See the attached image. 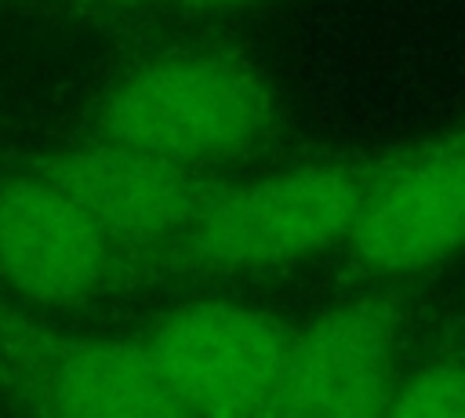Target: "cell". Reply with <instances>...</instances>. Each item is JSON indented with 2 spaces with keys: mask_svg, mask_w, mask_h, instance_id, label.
I'll return each mask as SVG.
<instances>
[{
  "mask_svg": "<svg viewBox=\"0 0 465 418\" xmlns=\"http://www.w3.org/2000/svg\"><path fill=\"white\" fill-rule=\"evenodd\" d=\"M396 149L298 160L222 182L163 254V276H272L345 247Z\"/></svg>",
  "mask_w": 465,
  "mask_h": 418,
  "instance_id": "6da1fadb",
  "label": "cell"
},
{
  "mask_svg": "<svg viewBox=\"0 0 465 418\" xmlns=\"http://www.w3.org/2000/svg\"><path fill=\"white\" fill-rule=\"evenodd\" d=\"M174 4H178V11H182L185 18L207 22V18L247 15V11H254V7H262V4H269V0H174Z\"/></svg>",
  "mask_w": 465,
  "mask_h": 418,
  "instance_id": "30bf717a",
  "label": "cell"
},
{
  "mask_svg": "<svg viewBox=\"0 0 465 418\" xmlns=\"http://www.w3.org/2000/svg\"><path fill=\"white\" fill-rule=\"evenodd\" d=\"M407 309L396 294L338 298L291 323L272 414L371 418L385 414L400 374Z\"/></svg>",
  "mask_w": 465,
  "mask_h": 418,
  "instance_id": "8992f818",
  "label": "cell"
},
{
  "mask_svg": "<svg viewBox=\"0 0 465 418\" xmlns=\"http://www.w3.org/2000/svg\"><path fill=\"white\" fill-rule=\"evenodd\" d=\"M149 280L40 167L0 174V284L36 305H84Z\"/></svg>",
  "mask_w": 465,
  "mask_h": 418,
  "instance_id": "5b68a950",
  "label": "cell"
},
{
  "mask_svg": "<svg viewBox=\"0 0 465 418\" xmlns=\"http://www.w3.org/2000/svg\"><path fill=\"white\" fill-rule=\"evenodd\" d=\"M91 127L127 149L218 171L269 149L287 113L258 58L232 47H171L127 65L102 91Z\"/></svg>",
  "mask_w": 465,
  "mask_h": 418,
  "instance_id": "7a4b0ae2",
  "label": "cell"
},
{
  "mask_svg": "<svg viewBox=\"0 0 465 418\" xmlns=\"http://www.w3.org/2000/svg\"><path fill=\"white\" fill-rule=\"evenodd\" d=\"M385 414L465 418V349L432 353L411 367H400Z\"/></svg>",
  "mask_w": 465,
  "mask_h": 418,
  "instance_id": "9c48e42d",
  "label": "cell"
},
{
  "mask_svg": "<svg viewBox=\"0 0 465 418\" xmlns=\"http://www.w3.org/2000/svg\"><path fill=\"white\" fill-rule=\"evenodd\" d=\"M0 396L33 414H178L142 338L69 334L0 309Z\"/></svg>",
  "mask_w": 465,
  "mask_h": 418,
  "instance_id": "277c9868",
  "label": "cell"
},
{
  "mask_svg": "<svg viewBox=\"0 0 465 418\" xmlns=\"http://www.w3.org/2000/svg\"><path fill=\"white\" fill-rule=\"evenodd\" d=\"M142 269L163 276V254L225 182L218 171L182 167L91 134L36 160Z\"/></svg>",
  "mask_w": 465,
  "mask_h": 418,
  "instance_id": "52a82bcc",
  "label": "cell"
},
{
  "mask_svg": "<svg viewBox=\"0 0 465 418\" xmlns=\"http://www.w3.org/2000/svg\"><path fill=\"white\" fill-rule=\"evenodd\" d=\"M178 414H272L291 323L269 309L200 298L142 338Z\"/></svg>",
  "mask_w": 465,
  "mask_h": 418,
  "instance_id": "3957f363",
  "label": "cell"
},
{
  "mask_svg": "<svg viewBox=\"0 0 465 418\" xmlns=\"http://www.w3.org/2000/svg\"><path fill=\"white\" fill-rule=\"evenodd\" d=\"M91 7H105V11H138V7H149L156 0H84Z\"/></svg>",
  "mask_w": 465,
  "mask_h": 418,
  "instance_id": "8fae6325",
  "label": "cell"
},
{
  "mask_svg": "<svg viewBox=\"0 0 465 418\" xmlns=\"http://www.w3.org/2000/svg\"><path fill=\"white\" fill-rule=\"evenodd\" d=\"M345 251L381 280L432 273L465 251V127L396 149Z\"/></svg>",
  "mask_w": 465,
  "mask_h": 418,
  "instance_id": "ba28073f",
  "label": "cell"
}]
</instances>
